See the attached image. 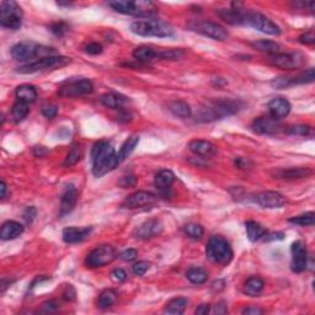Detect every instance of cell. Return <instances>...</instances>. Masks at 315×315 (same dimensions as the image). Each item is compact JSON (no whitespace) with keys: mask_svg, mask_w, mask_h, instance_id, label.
<instances>
[{"mask_svg":"<svg viewBox=\"0 0 315 315\" xmlns=\"http://www.w3.org/2000/svg\"><path fill=\"white\" fill-rule=\"evenodd\" d=\"M91 158L92 174L96 177L106 175L120 164L115 148L111 145V143L106 142V140H100V142L95 143V145L92 146Z\"/></svg>","mask_w":315,"mask_h":315,"instance_id":"6da1fadb","label":"cell"},{"mask_svg":"<svg viewBox=\"0 0 315 315\" xmlns=\"http://www.w3.org/2000/svg\"><path fill=\"white\" fill-rule=\"evenodd\" d=\"M242 108V102L230 99L212 100L199 108L197 114V121L199 122H213L222 120L224 117L232 116Z\"/></svg>","mask_w":315,"mask_h":315,"instance_id":"7a4b0ae2","label":"cell"},{"mask_svg":"<svg viewBox=\"0 0 315 315\" xmlns=\"http://www.w3.org/2000/svg\"><path fill=\"white\" fill-rule=\"evenodd\" d=\"M108 6L116 12L123 15H132L137 17L152 18L158 15V9L154 3L148 0H136V2H127V0H116L110 2Z\"/></svg>","mask_w":315,"mask_h":315,"instance_id":"3957f363","label":"cell"},{"mask_svg":"<svg viewBox=\"0 0 315 315\" xmlns=\"http://www.w3.org/2000/svg\"><path fill=\"white\" fill-rule=\"evenodd\" d=\"M131 31L135 35L143 37H171L174 35V29L169 24L158 18H145L131 24Z\"/></svg>","mask_w":315,"mask_h":315,"instance_id":"277c9868","label":"cell"},{"mask_svg":"<svg viewBox=\"0 0 315 315\" xmlns=\"http://www.w3.org/2000/svg\"><path fill=\"white\" fill-rule=\"evenodd\" d=\"M206 257L211 263L227 266L233 260V249L222 235H213L206 246Z\"/></svg>","mask_w":315,"mask_h":315,"instance_id":"5b68a950","label":"cell"},{"mask_svg":"<svg viewBox=\"0 0 315 315\" xmlns=\"http://www.w3.org/2000/svg\"><path fill=\"white\" fill-rule=\"evenodd\" d=\"M55 54L52 47L37 45L35 42H20L11 48V57L17 62H29L35 58H46Z\"/></svg>","mask_w":315,"mask_h":315,"instance_id":"8992f818","label":"cell"},{"mask_svg":"<svg viewBox=\"0 0 315 315\" xmlns=\"http://www.w3.org/2000/svg\"><path fill=\"white\" fill-rule=\"evenodd\" d=\"M70 62V58L63 57V55H51V57L36 59V61L30 62V63L21 65V67L17 68L16 71L20 74H33L39 73V71L58 69V68L65 67Z\"/></svg>","mask_w":315,"mask_h":315,"instance_id":"52a82bcc","label":"cell"},{"mask_svg":"<svg viewBox=\"0 0 315 315\" xmlns=\"http://www.w3.org/2000/svg\"><path fill=\"white\" fill-rule=\"evenodd\" d=\"M23 10L16 2H2L0 4V25L9 30H18L23 25Z\"/></svg>","mask_w":315,"mask_h":315,"instance_id":"ba28073f","label":"cell"},{"mask_svg":"<svg viewBox=\"0 0 315 315\" xmlns=\"http://www.w3.org/2000/svg\"><path fill=\"white\" fill-rule=\"evenodd\" d=\"M244 26L252 27V29L260 31L270 36H280L281 27L276 23H273L270 17L265 16L264 14L257 11H248L245 12Z\"/></svg>","mask_w":315,"mask_h":315,"instance_id":"9c48e42d","label":"cell"},{"mask_svg":"<svg viewBox=\"0 0 315 315\" xmlns=\"http://www.w3.org/2000/svg\"><path fill=\"white\" fill-rule=\"evenodd\" d=\"M117 257V252L114 246L111 245H100L95 248L85 258V264L88 267L96 269L111 264Z\"/></svg>","mask_w":315,"mask_h":315,"instance_id":"30bf717a","label":"cell"},{"mask_svg":"<svg viewBox=\"0 0 315 315\" xmlns=\"http://www.w3.org/2000/svg\"><path fill=\"white\" fill-rule=\"evenodd\" d=\"M191 31L199 33V35L210 37L216 41H226L228 39V31L222 25L213 23V21H196L189 25Z\"/></svg>","mask_w":315,"mask_h":315,"instance_id":"8fae6325","label":"cell"},{"mask_svg":"<svg viewBox=\"0 0 315 315\" xmlns=\"http://www.w3.org/2000/svg\"><path fill=\"white\" fill-rule=\"evenodd\" d=\"M315 79L314 68H309L308 70L302 71V73L297 74L294 77H277L271 80V86L273 89L281 90L291 88L294 85H301V84H310L313 83Z\"/></svg>","mask_w":315,"mask_h":315,"instance_id":"7c38bea8","label":"cell"},{"mask_svg":"<svg viewBox=\"0 0 315 315\" xmlns=\"http://www.w3.org/2000/svg\"><path fill=\"white\" fill-rule=\"evenodd\" d=\"M92 91V83L88 79H80L63 84L58 90V95L62 98H80V96L89 95Z\"/></svg>","mask_w":315,"mask_h":315,"instance_id":"4fadbf2b","label":"cell"},{"mask_svg":"<svg viewBox=\"0 0 315 315\" xmlns=\"http://www.w3.org/2000/svg\"><path fill=\"white\" fill-rule=\"evenodd\" d=\"M269 63L280 69H298L304 63V57L301 53H276L269 59Z\"/></svg>","mask_w":315,"mask_h":315,"instance_id":"5bb4252c","label":"cell"},{"mask_svg":"<svg viewBox=\"0 0 315 315\" xmlns=\"http://www.w3.org/2000/svg\"><path fill=\"white\" fill-rule=\"evenodd\" d=\"M292 263L291 269L293 272L301 273L307 270L308 266V251L305 244L302 240H297L292 244Z\"/></svg>","mask_w":315,"mask_h":315,"instance_id":"9a60e30c","label":"cell"},{"mask_svg":"<svg viewBox=\"0 0 315 315\" xmlns=\"http://www.w3.org/2000/svg\"><path fill=\"white\" fill-rule=\"evenodd\" d=\"M251 128L255 133H258V135L273 136L277 135L282 129V126H281L280 121L274 120L271 116H263L255 118Z\"/></svg>","mask_w":315,"mask_h":315,"instance_id":"2e32d148","label":"cell"},{"mask_svg":"<svg viewBox=\"0 0 315 315\" xmlns=\"http://www.w3.org/2000/svg\"><path fill=\"white\" fill-rule=\"evenodd\" d=\"M163 229H164V227H163V224H161L160 220L148 219V220H145L144 223L140 224L139 227L136 228L133 235H135L137 239H140V240L152 239V238H155V236L160 235V234L163 233Z\"/></svg>","mask_w":315,"mask_h":315,"instance_id":"e0dca14e","label":"cell"},{"mask_svg":"<svg viewBox=\"0 0 315 315\" xmlns=\"http://www.w3.org/2000/svg\"><path fill=\"white\" fill-rule=\"evenodd\" d=\"M256 202L261 207L274 210L281 208L286 205L287 199L283 195L276 191H264L256 196Z\"/></svg>","mask_w":315,"mask_h":315,"instance_id":"ac0fdd59","label":"cell"},{"mask_svg":"<svg viewBox=\"0 0 315 315\" xmlns=\"http://www.w3.org/2000/svg\"><path fill=\"white\" fill-rule=\"evenodd\" d=\"M155 195H153L152 192L148 191H137L132 195H129L128 197L124 199L123 207L131 208V210H135V208L143 207V206H148L154 203Z\"/></svg>","mask_w":315,"mask_h":315,"instance_id":"d6986e66","label":"cell"},{"mask_svg":"<svg viewBox=\"0 0 315 315\" xmlns=\"http://www.w3.org/2000/svg\"><path fill=\"white\" fill-rule=\"evenodd\" d=\"M78 201V190L74 185H68L65 187V191L62 195L61 199V211H59V216L64 217L69 214L76 208Z\"/></svg>","mask_w":315,"mask_h":315,"instance_id":"ffe728a7","label":"cell"},{"mask_svg":"<svg viewBox=\"0 0 315 315\" xmlns=\"http://www.w3.org/2000/svg\"><path fill=\"white\" fill-rule=\"evenodd\" d=\"M269 107L270 116L274 118V120L280 121L282 118L287 117L289 115V112L292 110V106L289 104V101L285 98H274L271 100L267 105Z\"/></svg>","mask_w":315,"mask_h":315,"instance_id":"44dd1931","label":"cell"},{"mask_svg":"<svg viewBox=\"0 0 315 315\" xmlns=\"http://www.w3.org/2000/svg\"><path fill=\"white\" fill-rule=\"evenodd\" d=\"M217 12L218 15H219V17L226 21L227 24L233 25V26H240V25L244 26V17L246 10L238 8L236 4H233V8L230 9H219V10H217Z\"/></svg>","mask_w":315,"mask_h":315,"instance_id":"7402d4cb","label":"cell"},{"mask_svg":"<svg viewBox=\"0 0 315 315\" xmlns=\"http://www.w3.org/2000/svg\"><path fill=\"white\" fill-rule=\"evenodd\" d=\"M189 149L195 155L203 158H210L217 154V146L210 140L193 139L189 143Z\"/></svg>","mask_w":315,"mask_h":315,"instance_id":"603a6c76","label":"cell"},{"mask_svg":"<svg viewBox=\"0 0 315 315\" xmlns=\"http://www.w3.org/2000/svg\"><path fill=\"white\" fill-rule=\"evenodd\" d=\"M91 227L86 228H77V227H69L63 229V236L64 243L67 244H77V243H82L85 240L91 233Z\"/></svg>","mask_w":315,"mask_h":315,"instance_id":"cb8c5ba5","label":"cell"},{"mask_svg":"<svg viewBox=\"0 0 315 315\" xmlns=\"http://www.w3.org/2000/svg\"><path fill=\"white\" fill-rule=\"evenodd\" d=\"M311 174H313V170L309 169V168H291V169L274 171L273 176L276 179L282 180H298L310 176Z\"/></svg>","mask_w":315,"mask_h":315,"instance_id":"d4e9b609","label":"cell"},{"mask_svg":"<svg viewBox=\"0 0 315 315\" xmlns=\"http://www.w3.org/2000/svg\"><path fill=\"white\" fill-rule=\"evenodd\" d=\"M23 233V224L16 222V220H6L2 226V229H0V239L4 240V242H6V240L16 239Z\"/></svg>","mask_w":315,"mask_h":315,"instance_id":"484cf974","label":"cell"},{"mask_svg":"<svg viewBox=\"0 0 315 315\" xmlns=\"http://www.w3.org/2000/svg\"><path fill=\"white\" fill-rule=\"evenodd\" d=\"M100 102L107 108L121 110V108H123V106L127 104V98L117 92H106L100 96Z\"/></svg>","mask_w":315,"mask_h":315,"instance_id":"4316f807","label":"cell"},{"mask_svg":"<svg viewBox=\"0 0 315 315\" xmlns=\"http://www.w3.org/2000/svg\"><path fill=\"white\" fill-rule=\"evenodd\" d=\"M15 95H16L17 101H23L25 104H32L37 99V90L33 85L23 84L15 90Z\"/></svg>","mask_w":315,"mask_h":315,"instance_id":"83f0119b","label":"cell"},{"mask_svg":"<svg viewBox=\"0 0 315 315\" xmlns=\"http://www.w3.org/2000/svg\"><path fill=\"white\" fill-rule=\"evenodd\" d=\"M175 181V174L171 170H160L154 177V185L160 191H166Z\"/></svg>","mask_w":315,"mask_h":315,"instance_id":"f1b7e54d","label":"cell"},{"mask_svg":"<svg viewBox=\"0 0 315 315\" xmlns=\"http://www.w3.org/2000/svg\"><path fill=\"white\" fill-rule=\"evenodd\" d=\"M168 107L176 117L189 118L192 115L191 106L187 104L186 101H183V100H174V101L169 102Z\"/></svg>","mask_w":315,"mask_h":315,"instance_id":"f546056e","label":"cell"},{"mask_svg":"<svg viewBox=\"0 0 315 315\" xmlns=\"http://www.w3.org/2000/svg\"><path fill=\"white\" fill-rule=\"evenodd\" d=\"M245 229L249 240L252 243L257 242V240L260 239H264V236L266 235V229H265L260 223L255 222V220H248V222L245 223Z\"/></svg>","mask_w":315,"mask_h":315,"instance_id":"4dcf8cb0","label":"cell"},{"mask_svg":"<svg viewBox=\"0 0 315 315\" xmlns=\"http://www.w3.org/2000/svg\"><path fill=\"white\" fill-rule=\"evenodd\" d=\"M139 143V136H131L128 139L126 140V142L123 143L122 146H121L120 152H118L117 154V159H118V163H122V161L126 160L127 158L129 157L131 154H132L133 151L136 149V146L138 145Z\"/></svg>","mask_w":315,"mask_h":315,"instance_id":"1f68e13d","label":"cell"},{"mask_svg":"<svg viewBox=\"0 0 315 315\" xmlns=\"http://www.w3.org/2000/svg\"><path fill=\"white\" fill-rule=\"evenodd\" d=\"M265 287V282L263 279L257 276H252L245 282L244 285V293L246 295H250V297H256L263 292Z\"/></svg>","mask_w":315,"mask_h":315,"instance_id":"d6a6232c","label":"cell"},{"mask_svg":"<svg viewBox=\"0 0 315 315\" xmlns=\"http://www.w3.org/2000/svg\"><path fill=\"white\" fill-rule=\"evenodd\" d=\"M187 304H189L187 298H183V297L174 298L166 304V307H165V309H164V313L170 314V315H181V314H183V311H185V309L187 308Z\"/></svg>","mask_w":315,"mask_h":315,"instance_id":"836d02e7","label":"cell"},{"mask_svg":"<svg viewBox=\"0 0 315 315\" xmlns=\"http://www.w3.org/2000/svg\"><path fill=\"white\" fill-rule=\"evenodd\" d=\"M158 54H159L158 51H155V49H153L152 47H148V46L137 47V48L132 53L133 58L138 62L154 61V59L158 58Z\"/></svg>","mask_w":315,"mask_h":315,"instance_id":"e575fe53","label":"cell"},{"mask_svg":"<svg viewBox=\"0 0 315 315\" xmlns=\"http://www.w3.org/2000/svg\"><path fill=\"white\" fill-rule=\"evenodd\" d=\"M251 46L254 47L255 49L257 51L264 52V53H269V54H276V53H280L281 46L280 43L270 41V40H260V41H255L251 43Z\"/></svg>","mask_w":315,"mask_h":315,"instance_id":"d590c367","label":"cell"},{"mask_svg":"<svg viewBox=\"0 0 315 315\" xmlns=\"http://www.w3.org/2000/svg\"><path fill=\"white\" fill-rule=\"evenodd\" d=\"M186 279L193 285H203L208 280V273L207 271L201 269V267H191L186 272Z\"/></svg>","mask_w":315,"mask_h":315,"instance_id":"8d00e7d4","label":"cell"},{"mask_svg":"<svg viewBox=\"0 0 315 315\" xmlns=\"http://www.w3.org/2000/svg\"><path fill=\"white\" fill-rule=\"evenodd\" d=\"M117 301V293L114 289H105L101 294L99 295L98 299V307L100 309H107L116 303Z\"/></svg>","mask_w":315,"mask_h":315,"instance_id":"74e56055","label":"cell"},{"mask_svg":"<svg viewBox=\"0 0 315 315\" xmlns=\"http://www.w3.org/2000/svg\"><path fill=\"white\" fill-rule=\"evenodd\" d=\"M82 148H80L79 144H73L71 145L69 153H68L67 158H65L63 166L64 168H71L74 166V165H77L80 161V159H82Z\"/></svg>","mask_w":315,"mask_h":315,"instance_id":"f35d334b","label":"cell"},{"mask_svg":"<svg viewBox=\"0 0 315 315\" xmlns=\"http://www.w3.org/2000/svg\"><path fill=\"white\" fill-rule=\"evenodd\" d=\"M11 115L15 122H23L25 118L27 117V115H29V104H25L23 101H17L16 104L12 106Z\"/></svg>","mask_w":315,"mask_h":315,"instance_id":"ab89813d","label":"cell"},{"mask_svg":"<svg viewBox=\"0 0 315 315\" xmlns=\"http://www.w3.org/2000/svg\"><path fill=\"white\" fill-rule=\"evenodd\" d=\"M288 222L292 224H297V226H302V227L314 226L315 214H314V212H308V213L301 214V216L289 218Z\"/></svg>","mask_w":315,"mask_h":315,"instance_id":"60d3db41","label":"cell"},{"mask_svg":"<svg viewBox=\"0 0 315 315\" xmlns=\"http://www.w3.org/2000/svg\"><path fill=\"white\" fill-rule=\"evenodd\" d=\"M185 57V52L182 49H164L160 51L158 54V58L165 59V61H179V59Z\"/></svg>","mask_w":315,"mask_h":315,"instance_id":"b9f144b4","label":"cell"},{"mask_svg":"<svg viewBox=\"0 0 315 315\" xmlns=\"http://www.w3.org/2000/svg\"><path fill=\"white\" fill-rule=\"evenodd\" d=\"M185 233L192 239H201L203 236V227L197 223H189L185 226Z\"/></svg>","mask_w":315,"mask_h":315,"instance_id":"7bdbcfd3","label":"cell"},{"mask_svg":"<svg viewBox=\"0 0 315 315\" xmlns=\"http://www.w3.org/2000/svg\"><path fill=\"white\" fill-rule=\"evenodd\" d=\"M310 132H311V127L308 126V124H295V126L288 127V129H287V133L291 136L307 137L310 135Z\"/></svg>","mask_w":315,"mask_h":315,"instance_id":"ee69618b","label":"cell"},{"mask_svg":"<svg viewBox=\"0 0 315 315\" xmlns=\"http://www.w3.org/2000/svg\"><path fill=\"white\" fill-rule=\"evenodd\" d=\"M49 30H51V32L54 33L55 36L62 37L68 32V30H69V26H68V25L65 23H62V21H61V23L52 24L51 26H49Z\"/></svg>","mask_w":315,"mask_h":315,"instance_id":"f6af8a7d","label":"cell"},{"mask_svg":"<svg viewBox=\"0 0 315 315\" xmlns=\"http://www.w3.org/2000/svg\"><path fill=\"white\" fill-rule=\"evenodd\" d=\"M149 267H151V263L148 261H138L132 266V271L136 276H143L149 270Z\"/></svg>","mask_w":315,"mask_h":315,"instance_id":"bcb514c9","label":"cell"},{"mask_svg":"<svg viewBox=\"0 0 315 315\" xmlns=\"http://www.w3.org/2000/svg\"><path fill=\"white\" fill-rule=\"evenodd\" d=\"M57 114H58V107L55 105H46L42 107V115L46 118H49V120L54 118L57 116Z\"/></svg>","mask_w":315,"mask_h":315,"instance_id":"7dc6e473","label":"cell"},{"mask_svg":"<svg viewBox=\"0 0 315 315\" xmlns=\"http://www.w3.org/2000/svg\"><path fill=\"white\" fill-rule=\"evenodd\" d=\"M299 42L302 43V45H307V46H311L315 43V35H314V31L309 30L308 32L303 33V35L299 36Z\"/></svg>","mask_w":315,"mask_h":315,"instance_id":"c3c4849f","label":"cell"},{"mask_svg":"<svg viewBox=\"0 0 315 315\" xmlns=\"http://www.w3.org/2000/svg\"><path fill=\"white\" fill-rule=\"evenodd\" d=\"M84 51H85L88 54L91 55H98L100 53H102V46L98 42H91L89 45H86L84 47Z\"/></svg>","mask_w":315,"mask_h":315,"instance_id":"681fc988","label":"cell"},{"mask_svg":"<svg viewBox=\"0 0 315 315\" xmlns=\"http://www.w3.org/2000/svg\"><path fill=\"white\" fill-rule=\"evenodd\" d=\"M59 309V303L54 299H51V301H47L42 304V310L46 311V313H54Z\"/></svg>","mask_w":315,"mask_h":315,"instance_id":"f907efd6","label":"cell"},{"mask_svg":"<svg viewBox=\"0 0 315 315\" xmlns=\"http://www.w3.org/2000/svg\"><path fill=\"white\" fill-rule=\"evenodd\" d=\"M137 181H138L137 180V177L133 175L123 176L122 179H121L120 182H118V185H120L121 187H123V189H128V187H135Z\"/></svg>","mask_w":315,"mask_h":315,"instance_id":"816d5d0a","label":"cell"},{"mask_svg":"<svg viewBox=\"0 0 315 315\" xmlns=\"http://www.w3.org/2000/svg\"><path fill=\"white\" fill-rule=\"evenodd\" d=\"M137 256H138V251L136 249H127L120 254V258H122L123 261H133Z\"/></svg>","mask_w":315,"mask_h":315,"instance_id":"f5cc1de1","label":"cell"},{"mask_svg":"<svg viewBox=\"0 0 315 315\" xmlns=\"http://www.w3.org/2000/svg\"><path fill=\"white\" fill-rule=\"evenodd\" d=\"M111 279L115 282H123V281L127 280V273L122 269H116L111 272Z\"/></svg>","mask_w":315,"mask_h":315,"instance_id":"db71d44e","label":"cell"},{"mask_svg":"<svg viewBox=\"0 0 315 315\" xmlns=\"http://www.w3.org/2000/svg\"><path fill=\"white\" fill-rule=\"evenodd\" d=\"M37 214V210L35 207H27L26 211L24 212V219L26 220L27 224H31L33 222Z\"/></svg>","mask_w":315,"mask_h":315,"instance_id":"11a10c76","label":"cell"},{"mask_svg":"<svg viewBox=\"0 0 315 315\" xmlns=\"http://www.w3.org/2000/svg\"><path fill=\"white\" fill-rule=\"evenodd\" d=\"M76 295H77V293H76V289L73 288V286L68 285L67 287H65V289L63 291L64 301H67V302L74 301V299H76Z\"/></svg>","mask_w":315,"mask_h":315,"instance_id":"9f6ffc18","label":"cell"},{"mask_svg":"<svg viewBox=\"0 0 315 315\" xmlns=\"http://www.w3.org/2000/svg\"><path fill=\"white\" fill-rule=\"evenodd\" d=\"M235 165L239 168V169H250L252 166V161L245 158H236Z\"/></svg>","mask_w":315,"mask_h":315,"instance_id":"6f0895ef","label":"cell"},{"mask_svg":"<svg viewBox=\"0 0 315 315\" xmlns=\"http://www.w3.org/2000/svg\"><path fill=\"white\" fill-rule=\"evenodd\" d=\"M293 5L295 6L297 9H305V10H314V2H311V0H309V2H295L293 3Z\"/></svg>","mask_w":315,"mask_h":315,"instance_id":"680465c9","label":"cell"},{"mask_svg":"<svg viewBox=\"0 0 315 315\" xmlns=\"http://www.w3.org/2000/svg\"><path fill=\"white\" fill-rule=\"evenodd\" d=\"M243 314L244 315H258V314H264V310L258 307L250 305V307L245 308V309L243 310Z\"/></svg>","mask_w":315,"mask_h":315,"instance_id":"91938a15","label":"cell"},{"mask_svg":"<svg viewBox=\"0 0 315 315\" xmlns=\"http://www.w3.org/2000/svg\"><path fill=\"white\" fill-rule=\"evenodd\" d=\"M211 311V305L210 304H201L198 305L197 309L195 310L196 315H207Z\"/></svg>","mask_w":315,"mask_h":315,"instance_id":"94428289","label":"cell"},{"mask_svg":"<svg viewBox=\"0 0 315 315\" xmlns=\"http://www.w3.org/2000/svg\"><path fill=\"white\" fill-rule=\"evenodd\" d=\"M264 238L266 242H271V240H282L283 238H285V234H283L282 232L272 233V234H270V235H265Z\"/></svg>","mask_w":315,"mask_h":315,"instance_id":"6125c7cd","label":"cell"},{"mask_svg":"<svg viewBox=\"0 0 315 315\" xmlns=\"http://www.w3.org/2000/svg\"><path fill=\"white\" fill-rule=\"evenodd\" d=\"M47 153H48V151H47L45 146H35V148H33V154H35V157L37 158L45 157Z\"/></svg>","mask_w":315,"mask_h":315,"instance_id":"be15d7a7","label":"cell"},{"mask_svg":"<svg viewBox=\"0 0 315 315\" xmlns=\"http://www.w3.org/2000/svg\"><path fill=\"white\" fill-rule=\"evenodd\" d=\"M228 309H227V305H224V303H219L217 305L216 308V314H227Z\"/></svg>","mask_w":315,"mask_h":315,"instance_id":"e7e4bbea","label":"cell"},{"mask_svg":"<svg viewBox=\"0 0 315 315\" xmlns=\"http://www.w3.org/2000/svg\"><path fill=\"white\" fill-rule=\"evenodd\" d=\"M0 190H2L0 197H2V199H4L6 197V191H8V186H6L5 181H2V182H0Z\"/></svg>","mask_w":315,"mask_h":315,"instance_id":"03108f58","label":"cell"},{"mask_svg":"<svg viewBox=\"0 0 315 315\" xmlns=\"http://www.w3.org/2000/svg\"><path fill=\"white\" fill-rule=\"evenodd\" d=\"M222 282H224V281H222V280L216 281V282L213 283V289H217V291H222V289L224 288V286H219Z\"/></svg>","mask_w":315,"mask_h":315,"instance_id":"003e7915","label":"cell"}]
</instances>
